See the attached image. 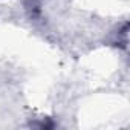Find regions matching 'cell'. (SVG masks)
<instances>
[{"instance_id":"7a4b0ae2","label":"cell","mask_w":130,"mask_h":130,"mask_svg":"<svg viewBox=\"0 0 130 130\" xmlns=\"http://www.w3.org/2000/svg\"><path fill=\"white\" fill-rule=\"evenodd\" d=\"M25 11L31 20L37 22L41 15V2L40 0H25Z\"/></svg>"},{"instance_id":"6da1fadb","label":"cell","mask_w":130,"mask_h":130,"mask_svg":"<svg viewBox=\"0 0 130 130\" xmlns=\"http://www.w3.org/2000/svg\"><path fill=\"white\" fill-rule=\"evenodd\" d=\"M127 29H128V23L124 22L121 26H118L115 31L110 32L109 43L112 46H118V47L127 49Z\"/></svg>"},{"instance_id":"3957f363","label":"cell","mask_w":130,"mask_h":130,"mask_svg":"<svg viewBox=\"0 0 130 130\" xmlns=\"http://www.w3.org/2000/svg\"><path fill=\"white\" fill-rule=\"evenodd\" d=\"M29 125L31 127H38V128H52V127H55V122L51 121V118H46V119H41L40 122H31Z\"/></svg>"}]
</instances>
